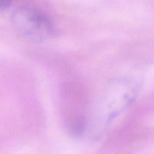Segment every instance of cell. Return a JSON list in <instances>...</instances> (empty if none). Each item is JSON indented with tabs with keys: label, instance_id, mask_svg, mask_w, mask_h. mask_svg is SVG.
Masks as SVG:
<instances>
[{
	"label": "cell",
	"instance_id": "1",
	"mask_svg": "<svg viewBox=\"0 0 154 154\" xmlns=\"http://www.w3.org/2000/svg\"><path fill=\"white\" fill-rule=\"evenodd\" d=\"M11 23L15 31L33 42H42L55 35L56 29L49 17L42 11L24 6L14 10Z\"/></svg>",
	"mask_w": 154,
	"mask_h": 154
},
{
	"label": "cell",
	"instance_id": "2",
	"mask_svg": "<svg viewBox=\"0 0 154 154\" xmlns=\"http://www.w3.org/2000/svg\"><path fill=\"white\" fill-rule=\"evenodd\" d=\"M87 129V122L83 117H78L71 125V132L75 136H81Z\"/></svg>",
	"mask_w": 154,
	"mask_h": 154
},
{
	"label": "cell",
	"instance_id": "3",
	"mask_svg": "<svg viewBox=\"0 0 154 154\" xmlns=\"http://www.w3.org/2000/svg\"><path fill=\"white\" fill-rule=\"evenodd\" d=\"M12 0H0V10L7 9L11 5Z\"/></svg>",
	"mask_w": 154,
	"mask_h": 154
}]
</instances>
